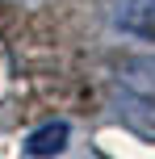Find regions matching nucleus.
Returning a JSON list of instances; mask_svg holds the SVG:
<instances>
[{
	"mask_svg": "<svg viewBox=\"0 0 155 159\" xmlns=\"http://www.w3.org/2000/svg\"><path fill=\"white\" fill-rule=\"evenodd\" d=\"M117 25L134 38L155 42V0H122L117 4Z\"/></svg>",
	"mask_w": 155,
	"mask_h": 159,
	"instance_id": "1",
	"label": "nucleus"
},
{
	"mask_svg": "<svg viewBox=\"0 0 155 159\" xmlns=\"http://www.w3.org/2000/svg\"><path fill=\"white\" fill-rule=\"evenodd\" d=\"M67 134H71V126L67 121H46L42 130H34L30 143H25V151H30L34 159H46V155H59L67 147Z\"/></svg>",
	"mask_w": 155,
	"mask_h": 159,
	"instance_id": "2",
	"label": "nucleus"
}]
</instances>
